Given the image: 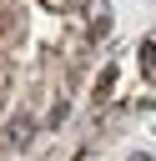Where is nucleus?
<instances>
[{"label":"nucleus","mask_w":156,"mask_h":161,"mask_svg":"<svg viewBox=\"0 0 156 161\" xmlns=\"http://www.w3.org/2000/svg\"><path fill=\"white\" fill-rule=\"evenodd\" d=\"M116 91V70H101V80H96V101H106Z\"/></svg>","instance_id":"f03ea898"},{"label":"nucleus","mask_w":156,"mask_h":161,"mask_svg":"<svg viewBox=\"0 0 156 161\" xmlns=\"http://www.w3.org/2000/svg\"><path fill=\"white\" fill-rule=\"evenodd\" d=\"M141 65H146V70H156V40H146V45H141Z\"/></svg>","instance_id":"20e7f679"},{"label":"nucleus","mask_w":156,"mask_h":161,"mask_svg":"<svg viewBox=\"0 0 156 161\" xmlns=\"http://www.w3.org/2000/svg\"><path fill=\"white\" fill-rule=\"evenodd\" d=\"M126 161H156V156H151V151H136V156H126Z\"/></svg>","instance_id":"39448f33"},{"label":"nucleus","mask_w":156,"mask_h":161,"mask_svg":"<svg viewBox=\"0 0 156 161\" xmlns=\"http://www.w3.org/2000/svg\"><path fill=\"white\" fill-rule=\"evenodd\" d=\"M30 141H35V116H10L5 131H0V146H5V151H20V146H30Z\"/></svg>","instance_id":"f257e3e1"},{"label":"nucleus","mask_w":156,"mask_h":161,"mask_svg":"<svg viewBox=\"0 0 156 161\" xmlns=\"http://www.w3.org/2000/svg\"><path fill=\"white\" fill-rule=\"evenodd\" d=\"M65 116H70V101H55L50 116H45V126H65Z\"/></svg>","instance_id":"7ed1b4c3"}]
</instances>
